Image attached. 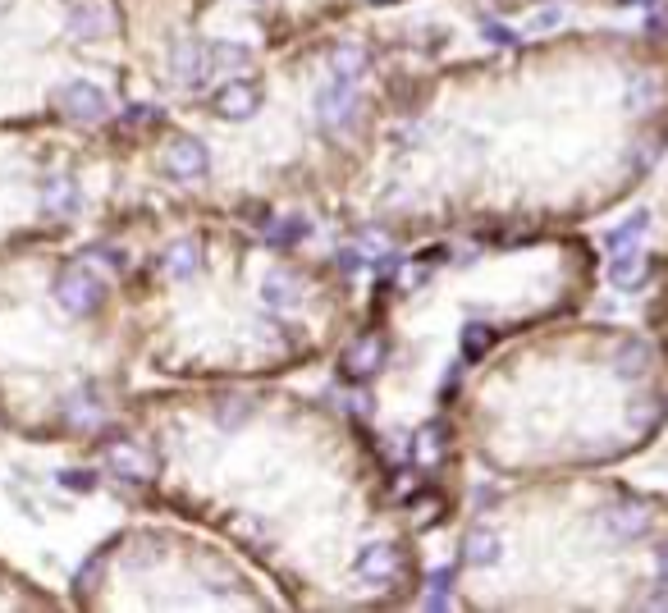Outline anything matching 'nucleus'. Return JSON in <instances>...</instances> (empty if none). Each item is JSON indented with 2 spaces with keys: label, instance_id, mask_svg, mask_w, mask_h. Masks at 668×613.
Returning a JSON list of instances; mask_svg holds the SVG:
<instances>
[{
  "label": "nucleus",
  "instance_id": "nucleus-1",
  "mask_svg": "<svg viewBox=\"0 0 668 613\" xmlns=\"http://www.w3.org/2000/svg\"><path fill=\"white\" fill-rule=\"evenodd\" d=\"M97 302H101V280L87 266H65L55 275V307L60 312L87 316V312H97Z\"/></svg>",
  "mask_w": 668,
  "mask_h": 613
},
{
  "label": "nucleus",
  "instance_id": "nucleus-2",
  "mask_svg": "<svg viewBox=\"0 0 668 613\" xmlns=\"http://www.w3.org/2000/svg\"><path fill=\"white\" fill-rule=\"evenodd\" d=\"M316 119H321V129L330 133H348L357 124V92L353 83H339L334 78L330 87H321L316 92Z\"/></svg>",
  "mask_w": 668,
  "mask_h": 613
},
{
  "label": "nucleus",
  "instance_id": "nucleus-3",
  "mask_svg": "<svg viewBox=\"0 0 668 613\" xmlns=\"http://www.w3.org/2000/svg\"><path fill=\"white\" fill-rule=\"evenodd\" d=\"M55 106L65 110L69 119L97 124V119H106L110 101H106V92H101V87H92V83H65L60 92H55Z\"/></svg>",
  "mask_w": 668,
  "mask_h": 613
},
{
  "label": "nucleus",
  "instance_id": "nucleus-4",
  "mask_svg": "<svg viewBox=\"0 0 668 613\" xmlns=\"http://www.w3.org/2000/svg\"><path fill=\"white\" fill-rule=\"evenodd\" d=\"M161 165H165L170 179H202L206 174V147L197 138H188V133H179V138L165 142Z\"/></svg>",
  "mask_w": 668,
  "mask_h": 613
},
{
  "label": "nucleus",
  "instance_id": "nucleus-5",
  "mask_svg": "<svg viewBox=\"0 0 668 613\" xmlns=\"http://www.w3.org/2000/svg\"><path fill=\"white\" fill-rule=\"evenodd\" d=\"M106 467L119 476V481H147V476L156 472L147 444H138V440H115V444H110V449H106Z\"/></svg>",
  "mask_w": 668,
  "mask_h": 613
},
{
  "label": "nucleus",
  "instance_id": "nucleus-6",
  "mask_svg": "<svg viewBox=\"0 0 668 613\" xmlns=\"http://www.w3.org/2000/svg\"><path fill=\"white\" fill-rule=\"evenodd\" d=\"M357 577L371 581V586H385V581L399 577V549L385 545V540H371L357 554Z\"/></svg>",
  "mask_w": 668,
  "mask_h": 613
},
{
  "label": "nucleus",
  "instance_id": "nucleus-7",
  "mask_svg": "<svg viewBox=\"0 0 668 613\" xmlns=\"http://www.w3.org/2000/svg\"><path fill=\"white\" fill-rule=\"evenodd\" d=\"M604 527L618 540H641V536H650V508L641 499H623V504H614L604 513Z\"/></svg>",
  "mask_w": 668,
  "mask_h": 613
},
{
  "label": "nucleus",
  "instance_id": "nucleus-8",
  "mask_svg": "<svg viewBox=\"0 0 668 613\" xmlns=\"http://www.w3.org/2000/svg\"><path fill=\"white\" fill-rule=\"evenodd\" d=\"M261 298H266L270 312H293L302 302V280L293 270H270L266 280H261Z\"/></svg>",
  "mask_w": 668,
  "mask_h": 613
},
{
  "label": "nucleus",
  "instance_id": "nucleus-9",
  "mask_svg": "<svg viewBox=\"0 0 668 613\" xmlns=\"http://www.w3.org/2000/svg\"><path fill=\"white\" fill-rule=\"evenodd\" d=\"M257 106H261V87H252V83H225L216 92V110L225 119H252Z\"/></svg>",
  "mask_w": 668,
  "mask_h": 613
},
{
  "label": "nucleus",
  "instance_id": "nucleus-10",
  "mask_svg": "<svg viewBox=\"0 0 668 613\" xmlns=\"http://www.w3.org/2000/svg\"><path fill=\"white\" fill-rule=\"evenodd\" d=\"M380 357H385V344H380L376 334H362L357 344H348V353H344V371L348 376H376L380 371Z\"/></svg>",
  "mask_w": 668,
  "mask_h": 613
},
{
  "label": "nucleus",
  "instance_id": "nucleus-11",
  "mask_svg": "<svg viewBox=\"0 0 668 613\" xmlns=\"http://www.w3.org/2000/svg\"><path fill=\"white\" fill-rule=\"evenodd\" d=\"M170 74L179 78L184 87H197L206 74H211V69H206V51H202V46H193V42H179L170 51Z\"/></svg>",
  "mask_w": 668,
  "mask_h": 613
},
{
  "label": "nucleus",
  "instance_id": "nucleus-12",
  "mask_svg": "<svg viewBox=\"0 0 668 613\" xmlns=\"http://www.w3.org/2000/svg\"><path fill=\"white\" fill-rule=\"evenodd\" d=\"M367 69H371V55L357 42H344V46H334L330 51V74L339 78V83H357Z\"/></svg>",
  "mask_w": 668,
  "mask_h": 613
},
{
  "label": "nucleus",
  "instance_id": "nucleus-13",
  "mask_svg": "<svg viewBox=\"0 0 668 613\" xmlns=\"http://www.w3.org/2000/svg\"><path fill=\"white\" fill-rule=\"evenodd\" d=\"M197 270H202V243L179 238V243L165 248V275H174V280H193Z\"/></svg>",
  "mask_w": 668,
  "mask_h": 613
},
{
  "label": "nucleus",
  "instance_id": "nucleus-14",
  "mask_svg": "<svg viewBox=\"0 0 668 613\" xmlns=\"http://www.w3.org/2000/svg\"><path fill=\"white\" fill-rule=\"evenodd\" d=\"M42 211H46V216H55V220L74 216V211H78V183L65 179V174H60V179H51L42 188Z\"/></svg>",
  "mask_w": 668,
  "mask_h": 613
},
{
  "label": "nucleus",
  "instance_id": "nucleus-15",
  "mask_svg": "<svg viewBox=\"0 0 668 613\" xmlns=\"http://www.w3.org/2000/svg\"><path fill=\"white\" fill-rule=\"evenodd\" d=\"M646 257L636 248H618L614 261H609V280L618 284V289H636V284H646Z\"/></svg>",
  "mask_w": 668,
  "mask_h": 613
},
{
  "label": "nucleus",
  "instance_id": "nucleus-16",
  "mask_svg": "<svg viewBox=\"0 0 668 613\" xmlns=\"http://www.w3.org/2000/svg\"><path fill=\"white\" fill-rule=\"evenodd\" d=\"M202 51H206V69H216V74L252 69V51L238 42H211V46H202Z\"/></svg>",
  "mask_w": 668,
  "mask_h": 613
},
{
  "label": "nucleus",
  "instance_id": "nucleus-17",
  "mask_svg": "<svg viewBox=\"0 0 668 613\" xmlns=\"http://www.w3.org/2000/svg\"><path fill=\"white\" fill-rule=\"evenodd\" d=\"M463 554H467V563H472V568H490V563H499V554H504V540H499L495 531L476 527V531H467Z\"/></svg>",
  "mask_w": 668,
  "mask_h": 613
},
{
  "label": "nucleus",
  "instance_id": "nucleus-18",
  "mask_svg": "<svg viewBox=\"0 0 668 613\" xmlns=\"http://www.w3.org/2000/svg\"><path fill=\"white\" fill-rule=\"evenodd\" d=\"M614 371H618L623 380H641V376L650 371V348L641 344V339H627V344H618Z\"/></svg>",
  "mask_w": 668,
  "mask_h": 613
},
{
  "label": "nucleus",
  "instance_id": "nucleus-19",
  "mask_svg": "<svg viewBox=\"0 0 668 613\" xmlns=\"http://www.w3.org/2000/svg\"><path fill=\"white\" fill-rule=\"evenodd\" d=\"M412 458H417L421 467H435L444 458V426L440 421H431V426H421L417 440H412Z\"/></svg>",
  "mask_w": 668,
  "mask_h": 613
},
{
  "label": "nucleus",
  "instance_id": "nucleus-20",
  "mask_svg": "<svg viewBox=\"0 0 668 613\" xmlns=\"http://www.w3.org/2000/svg\"><path fill=\"white\" fill-rule=\"evenodd\" d=\"M312 234V225H307V220L302 216H289V220H275V225H270V243H302V238Z\"/></svg>",
  "mask_w": 668,
  "mask_h": 613
},
{
  "label": "nucleus",
  "instance_id": "nucleus-21",
  "mask_svg": "<svg viewBox=\"0 0 668 613\" xmlns=\"http://www.w3.org/2000/svg\"><path fill=\"white\" fill-rule=\"evenodd\" d=\"M646 211H636V216H627L623 220V229H614V234H609V248H632V243H636V238H641V234H646Z\"/></svg>",
  "mask_w": 668,
  "mask_h": 613
},
{
  "label": "nucleus",
  "instance_id": "nucleus-22",
  "mask_svg": "<svg viewBox=\"0 0 668 613\" xmlns=\"http://www.w3.org/2000/svg\"><path fill=\"white\" fill-rule=\"evenodd\" d=\"M659 412H664V408H659V398H655V394H646L641 403L632 398V412H627V421H632L636 431H650V426L659 421Z\"/></svg>",
  "mask_w": 668,
  "mask_h": 613
},
{
  "label": "nucleus",
  "instance_id": "nucleus-23",
  "mask_svg": "<svg viewBox=\"0 0 668 613\" xmlns=\"http://www.w3.org/2000/svg\"><path fill=\"white\" fill-rule=\"evenodd\" d=\"M69 28H74L78 37H92V33H101V28H106V19H101L97 10H87V5H78V10L69 14Z\"/></svg>",
  "mask_w": 668,
  "mask_h": 613
},
{
  "label": "nucleus",
  "instance_id": "nucleus-24",
  "mask_svg": "<svg viewBox=\"0 0 668 613\" xmlns=\"http://www.w3.org/2000/svg\"><path fill=\"white\" fill-rule=\"evenodd\" d=\"M449 586H453V572L440 568L431 577V595H426V609H449Z\"/></svg>",
  "mask_w": 668,
  "mask_h": 613
},
{
  "label": "nucleus",
  "instance_id": "nucleus-25",
  "mask_svg": "<svg viewBox=\"0 0 668 613\" xmlns=\"http://www.w3.org/2000/svg\"><path fill=\"white\" fill-rule=\"evenodd\" d=\"M485 325H467V339H463V353L467 357H481V348H485Z\"/></svg>",
  "mask_w": 668,
  "mask_h": 613
},
{
  "label": "nucleus",
  "instance_id": "nucleus-26",
  "mask_svg": "<svg viewBox=\"0 0 668 613\" xmlns=\"http://www.w3.org/2000/svg\"><path fill=\"white\" fill-rule=\"evenodd\" d=\"M559 23H563V10H540L531 19V33H545V28H559Z\"/></svg>",
  "mask_w": 668,
  "mask_h": 613
},
{
  "label": "nucleus",
  "instance_id": "nucleus-27",
  "mask_svg": "<svg viewBox=\"0 0 668 613\" xmlns=\"http://www.w3.org/2000/svg\"><path fill=\"white\" fill-rule=\"evenodd\" d=\"M69 421H78V426H87V421H92V408H87V394L69 398Z\"/></svg>",
  "mask_w": 668,
  "mask_h": 613
},
{
  "label": "nucleus",
  "instance_id": "nucleus-28",
  "mask_svg": "<svg viewBox=\"0 0 668 613\" xmlns=\"http://www.w3.org/2000/svg\"><path fill=\"white\" fill-rule=\"evenodd\" d=\"M650 97H655V87H650V78H641V83H632V106H646Z\"/></svg>",
  "mask_w": 668,
  "mask_h": 613
},
{
  "label": "nucleus",
  "instance_id": "nucleus-29",
  "mask_svg": "<svg viewBox=\"0 0 668 613\" xmlns=\"http://www.w3.org/2000/svg\"><path fill=\"white\" fill-rule=\"evenodd\" d=\"M485 37H490V42H499V46H508V42H518V37L508 33V28H499V23H485Z\"/></svg>",
  "mask_w": 668,
  "mask_h": 613
},
{
  "label": "nucleus",
  "instance_id": "nucleus-30",
  "mask_svg": "<svg viewBox=\"0 0 668 613\" xmlns=\"http://www.w3.org/2000/svg\"><path fill=\"white\" fill-rule=\"evenodd\" d=\"M60 481H65V485H74V490H92V476H87V472H65Z\"/></svg>",
  "mask_w": 668,
  "mask_h": 613
},
{
  "label": "nucleus",
  "instance_id": "nucleus-31",
  "mask_svg": "<svg viewBox=\"0 0 668 613\" xmlns=\"http://www.w3.org/2000/svg\"><path fill=\"white\" fill-rule=\"evenodd\" d=\"M659 577H664V586H668V545L659 549Z\"/></svg>",
  "mask_w": 668,
  "mask_h": 613
},
{
  "label": "nucleus",
  "instance_id": "nucleus-32",
  "mask_svg": "<svg viewBox=\"0 0 668 613\" xmlns=\"http://www.w3.org/2000/svg\"><path fill=\"white\" fill-rule=\"evenodd\" d=\"M646 604H650V609H668V595H650Z\"/></svg>",
  "mask_w": 668,
  "mask_h": 613
},
{
  "label": "nucleus",
  "instance_id": "nucleus-33",
  "mask_svg": "<svg viewBox=\"0 0 668 613\" xmlns=\"http://www.w3.org/2000/svg\"><path fill=\"white\" fill-rule=\"evenodd\" d=\"M495 5H504V10H518V5H527V0H495Z\"/></svg>",
  "mask_w": 668,
  "mask_h": 613
},
{
  "label": "nucleus",
  "instance_id": "nucleus-34",
  "mask_svg": "<svg viewBox=\"0 0 668 613\" xmlns=\"http://www.w3.org/2000/svg\"><path fill=\"white\" fill-rule=\"evenodd\" d=\"M627 5H650V0H627Z\"/></svg>",
  "mask_w": 668,
  "mask_h": 613
},
{
  "label": "nucleus",
  "instance_id": "nucleus-35",
  "mask_svg": "<svg viewBox=\"0 0 668 613\" xmlns=\"http://www.w3.org/2000/svg\"><path fill=\"white\" fill-rule=\"evenodd\" d=\"M252 5H261V0H252Z\"/></svg>",
  "mask_w": 668,
  "mask_h": 613
}]
</instances>
